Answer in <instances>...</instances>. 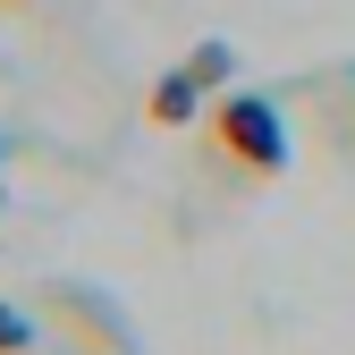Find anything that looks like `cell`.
<instances>
[{"label":"cell","instance_id":"3","mask_svg":"<svg viewBox=\"0 0 355 355\" xmlns=\"http://www.w3.org/2000/svg\"><path fill=\"white\" fill-rule=\"evenodd\" d=\"M203 94H211V85H203L195 68H169V76L153 85V102H144V119H153V127H187V119L203 110Z\"/></svg>","mask_w":355,"mask_h":355},{"label":"cell","instance_id":"4","mask_svg":"<svg viewBox=\"0 0 355 355\" xmlns=\"http://www.w3.org/2000/svg\"><path fill=\"white\" fill-rule=\"evenodd\" d=\"M0 355H34V322L17 304H0Z\"/></svg>","mask_w":355,"mask_h":355},{"label":"cell","instance_id":"5","mask_svg":"<svg viewBox=\"0 0 355 355\" xmlns=\"http://www.w3.org/2000/svg\"><path fill=\"white\" fill-rule=\"evenodd\" d=\"M187 68H195L203 85H229V68H237V60H229V42H203V51H195Z\"/></svg>","mask_w":355,"mask_h":355},{"label":"cell","instance_id":"1","mask_svg":"<svg viewBox=\"0 0 355 355\" xmlns=\"http://www.w3.org/2000/svg\"><path fill=\"white\" fill-rule=\"evenodd\" d=\"M211 144H220V161H237L245 178H279L288 169V127H279V110L262 102V94H229L211 110Z\"/></svg>","mask_w":355,"mask_h":355},{"label":"cell","instance_id":"2","mask_svg":"<svg viewBox=\"0 0 355 355\" xmlns=\"http://www.w3.org/2000/svg\"><path fill=\"white\" fill-rule=\"evenodd\" d=\"M42 304H51V313H68V330H76V338H94V347L127 355V330H119V304H102L94 288H51Z\"/></svg>","mask_w":355,"mask_h":355}]
</instances>
